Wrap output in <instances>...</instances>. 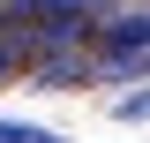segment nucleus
Here are the masks:
<instances>
[{"label":"nucleus","instance_id":"obj_1","mask_svg":"<svg viewBox=\"0 0 150 143\" xmlns=\"http://www.w3.org/2000/svg\"><path fill=\"white\" fill-rule=\"evenodd\" d=\"M105 0H15V15L30 23L38 45H90V23Z\"/></svg>","mask_w":150,"mask_h":143},{"label":"nucleus","instance_id":"obj_2","mask_svg":"<svg viewBox=\"0 0 150 143\" xmlns=\"http://www.w3.org/2000/svg\"><path fill=\"white\" fill-rule=\"evenodd\" d=\"M23 75H30V83H45V90H68V83H90V45H38Z\"/></svg>","mask_w":150,"mask_h":143},{"label":"nucleus","instance_id":"obj_3","mask_svg":"<svg viewBox=\"0 0 150 143\" xmlns=\"http://www.w3.org/2000/svg\"><path fill=\"white\" fill-rule=\"evenodd\" d=\"M0 143H68V136H53L38 121H0Z\"/></svg>","mask_w":150,"mask_h":143},{"label":"nucleus","instance_id":"obj_4","mask_svg":"<svg viewBox=\"0 0 150 143\" xmlns=\"http://www.w3.org/2000/svg\"><path fill=\"white\" fill-rule=\"evenodd\" d=\"M112 113H120V121H150V90H120Z\"/></svg>","mask_w":150,"mask_h":143}]
</instances>
